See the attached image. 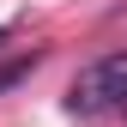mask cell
Returning <instances> with one entry per match:
<instances>
[{
	"label": "cell",
	"instance_id": "1",
	"mask_svg": "<svg viewBox=\"0 0 127 127\" xmlns=\"http://www.w3.org/2000/svg\"><path fill=\"white\" fill-rule=\"evenodd\" d=\"M115 103H127V49H121V55L91 61V67L73 79V91H67V109H73V115H91V109H115Z\"/></svg>",
	"mask_w": 127,
	"mask_h": 127
},
{
	"label": "cell",
	"instance_id": "2",
	"mask_svg": "<svg viewBox=\"0 0 127 127\" xmlns=\"http://www.w3.org/2000/svg\"><path fill=\"white\" fill-rule=\"evenodd\" d=\"M30 67H36V49H30V55H18L12 67H0V91H6V85H18V79H24Z\"/></svg>",
	"mask_w": 127,
	"mask_h": 127
},
{
	"label": "cell",
	"instance_id": "3",
	"mask_svg": "<svg viewBox=\"0 0 127 127\" xmlns=\"http://www.w3.org/2000/svg\"><path fill=\"white\" fill-rule=\"evenodd\" d=\"M0 42H6V24H0Z\"/></svg>",
	"mask_w": 127,
	"mask_h": 127
}]
</instances>
